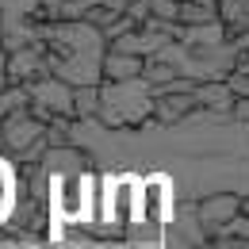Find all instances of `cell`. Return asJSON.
<instances>
[{
	"instance_id": "8992f818",
	"label": "cell",
	"mask_w": 249,
	"mask_h": 249,
	"mask_svg": "<svg viewBox=\"0 0 249 249\" xmlns=\"http://www.w3.org/2000/svg\"><path fill=\"white\" fill-rule=\"evenodd\" d=\"M192 100H196V107H203V111L226 115L230 104H234V92H230V85H226L222 77H211V81H196V85H192Z\"/></svg>"
},
{
	"instance_id": "ba28073f",
	"label": "cell",
	"mask_w": 249,
	"mask_h": 249,
	"mask_svg": "<svg viewBox=\"0 0 249 249\" xmlns=\"http://www.w3.org/2000/svg\"><path fill=\"white\" fill-rule=\"evenodd\" d=\"M100 107V81L96 85H73V119H92Z\"/></svg>"
},
{
	"instance_id": "8fae6325",
	"label": "cell",
	"mask_w": 249,
	"mask_h": 249,
	"mask_svg": "<svg viewBox=\"0 0 249 249\" xmlns=\"http://www.w3.org/2000/svg\"><path fill=\"white\" fill-rule=\"evenodd\" d=\"M0 35H4V12H0Z\"/></svg>"
},
{
	"instance_id": "52a82bcc",
	"label": "cell",
	"mask_w": 249,
	"mask_h": 249,
	"mask_svg": "<svg viewBox=\"0 0 249 249\" xmlns=\"http://www.w3.org/2000/svg\"><path fill=\"white\" fill-rule=\"evenodd\" d=\"M142 62H146V58H134V54H123V50L107 46L104 58H100V81H126V77H138V73H142Z\"/></svg>"
},
{
	"instance_id": "5b68a950",
	"label": "cell",
	"mask_w": 249,
	"mask_h": 249,
	"mask_svg": "<svg viewBox=\"0 0 249 249\" xmlns=\"http://www.w3.org/2000/svg\"><path fill=\"white\" fill-rule=\"evenodd\" d=\"M192 111H196V100H192V92H157V96H154V107H150L154 123H161V126L184 123Z\"/></svg>"
},
{
	"instance_id": "7a4b0ae2",
	"label": "cell",
	"mask_w": 249,
	"mask_h": 249,
	"mask_svg": "<svg viewBox=\"0 0 249 249\" xmlns=\"http://www.w3.org/2000/svg\"><path fill=\"white\" fill-rule=\"evenodd\" d=\"M38 138H46V123L35 119L31 111H27V104L16 107V111H8V115L0 119V142H4V150H12V154H23Z\"/></svg>"
},
{
	"instance_id": "9c48e42d",
	"label": "cell",
	"mask_w": 249,
	"mask_h": 249,
	"mask_svg": "<svg viewBox=\"0 0 249 249\" xmlns=\"http://www.w3.org/2000/svg\"><path fill=\"white\" fill-rule=\"evenodd\" d=\"M234 123H249V96H234V104H230V111H226Z\"/></svg>"
},
{
	"instance_id": "30bf717a",
	"label": "cell",
	"mask_w": 249,
	"mask_h": 249,
	"mask_svg": "<svg viewBox=\"0 0 249 249\" xmlns=\"http://www.w3.org/2000/svg\"><path fill=\"white\" fill-rule=\"evenodd\" d=\"M4 85H8V73H4V69H0V89H4Z\"/></svg>"
},
{
	"instance_id": "277c9868",
	"label": "cell",
	"mask_w": 249,
	"mask_h": 249,
	"mask_svg": "<svg viewBox=\"0 0 249 249\" xmlns=\"http://www.w3.org/2000/svg\"><path fill=\"white\" fill-rule=\"evenodd\" d=\"M242 211V196H234V192H215V196H203L199 199V207H196V218H199V226L215 238L226 230V222Z\"/></svg>"
},
{
	"instance_id": "6da1fadb",
	"label": "cell",
	"mask_w": 249,
	"mask_h": 249,
	"mask_svg": "<svg viewBox=\"0 0 249 249\" xmlns=\"http://www.w3.org/2000/svg\"><path fill=\"white\" fill-rule=\"evenodd\" d=\"M150 107H154V89L138 77H126V81H100V107H96V119L107 126V130H119V126H138L150 119Z\"/></svg>"
},
{
	"instance_id": "3957f363",
	"label": "cell",
	"mask_w": 249,
	"mask_h": 249,
	"mask_svg": "<svg viewBox=\"0 0 249 249\" xmlns=\"http://www.w3.org/2000/svg\"><path fill=\"white\" fill-rule=\"evenodd\" d=\"M4 73H8V85H27V81H35V77L50 73L46 50H42V38H38V42H27V46H16V50H8Z\"/></svg>"
}]
</instances>
